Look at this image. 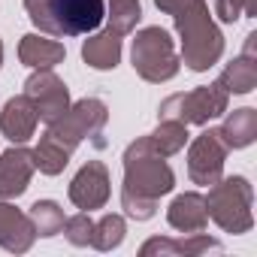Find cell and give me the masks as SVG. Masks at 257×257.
I'll use <instances>...</instances> for the list:
<instances>
[{
    "instance_id": "obj_1",
    "label": "cell",
    "mask_w": 257,
    "mask_h": 257,
    "mask_svg": "<svg viewBox=\"0 0 257 257\" xmlns=\"http://www.w3.org/2000/svg\"><path fill=\"white\" fill-rule=\"evenodd\" d=\"M155 7L173 16L182 37V64L194 73H206L224 55V37L212 22L206 0H155Z\"/></svg>"
},
{
    "instance_id": "obj_2",
    "label": "cell",
    "mask_w": 257,
    "mask_h": 257,
    "mask_svg": "<svg viewBox=\"0 0 257 257\" xmlns=\"http://www.w3.org/2000/svg\"><path fill=\"white\" fill-rule=\"evenodd\" d=\"M176 185V176L170 170V164L152 149L149 137H140L137 143L127 146L124 152V185L121 191H131L149 200H161L164 194H170Z\"/></svg>"
},
{
    "instance_id": "obj_3",
    "label": "cell",
    "mask_w": 257,
    "mask_h": 257,
    "mask_svg": "<svg viewBox=\"0 0 257 257\" xmlns=\"http://www.w3.org/2000/svg\"><path fill=\"white\" fill-rule=\"evenodd\" d=\"M106 121H109L106 103L97 100V97H85V100H79V103H70V109H67L61 118H55V121L49 124L46 137H49L52 143H58V146H61L64 152H70V155H73L85 140H94V146L103 149L106 143L100 140V134H103Z\"/></svg>"
},
{
    "instance_id": "obj_4",
    "label": "cell",
    "mask_w": 257,
    "mask_h": 257,
    "mask_svg": "<svg viewBox=\"0 0 257 257\" xmlns=\"http://www.w3.org/2000/svg\"><path fill=\"white\" fill-rule=\"evenodd\" d=\"M251 203H254V191H251V185H248L245 176L218 179V182L209 188V197H206L209 218H212L224 233H233V236L251 230V224H254Z\"/></svg>"
},
{
    "instance_id": "obj_5",
    "label": "cell",
    "mask_w": 257,
    "mask_h": 257,
    "mask_svg": "<svg viewBox=\"0 0 257 257\" xmlns=\"http://www.w3.org/2000/svg\"><path fill=\"white\" fill-rule=\"evenodd\" d=\"M131 61H134V70L146 82H155V85L170 82L182 67L176 55V43L164 28H143L134 40Z\"/></svg>"
},
{
    "instance_id": "obj_6",
    "label": "cell",
    "mask_w": 257,
    "mask_h": 257,
    "mask_svg": "<svg viewBox=\"0 0 257 257\" xmlns=\"http://www.w3.org/2000/svg\"><path fill=\"white\" fill-rule=\"evenodd\" d=\"M230 103V94L212 82V85H200L188 94H173L161 103L158 118H170V121H182V124H209L212 118L224 115Z\"/></svg>"
},
{
    "instance_id": "obj_7",
    "label": "cell",
    "mask_w": 257,
    "mask_h": 257,
    "mask_svg": "<svg viewBox=\"0 0 257 257\" xmlns=\"http://www.w3.org/2000/svg\"><path fill=\"white\" fill-rule=\"evenodd\" d=\"M224 161H227V146L221 140L218 131H203L188 152V176L194 185L212 188L221 173H224Z\"/></svg>"
},
{
    "instance_id": "obj_8",
    "label": "cell",
    "mask_w": 257,
    "mask_h": 257,
    "mask_svg": "<svg viewBox=\"0 0 257 257\" xmlns=\"http://www.w3.org/2000/svg\"><path fill=\"white\" fill-rule=\"evenodd\" d=\"M25 97L34 103L40 121L52 124L70 109V91L52 70H34L25 82Z\"/></svg>"
},
{
    "instance_id": "obj_9",
    "label": "cell",
    "mask_w": 257,
    "mask_h": 257,
    "mask_svg": "<svg viewBox=\"0 0 257 257\" xmlns=\"http://www.w3.org/2000/svg\"><path fill=\"white\" fill-rule=\"evenodd\" d=\"M55 22L61 37H82L103 25L106 4L103 0H52Z\"/></svg>"
},
{
    "instance_id": "obj_10",
    "label": "cell",
    "mask_w": 257,
    "mask_h": 257,
    "mask_svg": "<svg viewBox=\"0 0 257 257\" xmlns=\"http://www.w3.org/2000/svg\"><path fill=\"white\" fill-rule=\"evenodd\" d=\"M70 200L82 212L103 209L109 200V170L100 161H88L70 182Z\"/></svg>"
},
{
    "instance_id": "obj_11",
    "label": "cell",
    "mask_w": 257,
    "mask_h": 257,
    "mask_svg": "<svg viewBox=\"0 0 257 257\" xmlns=\"http://www.w3.org/2000/svg\"><path fill=\"white\" fill-rule=\"evenodd\" d=\"M34 152L25 146H13L0 155V200H16L28 191L34 176Z\"/></svg>"
},
{
    "instance_id": "obj_12",
    "label": "cell",
    "mask_w": 257,
    "mask_h": 257,
    "mask_svg": "<svg viewBox=\"0 0 257 257\" xmlns=\"http://www.w3.org/2000/svg\"><path fill=\"white\" fill-rule=\"evenodd\" d=\"M37 121H40V115H37L34 103L25 94L13 97V100H7L4 112H0V134H4L13 146H25L37 134Z\"/></svg>"
},
{
    "instance_id": "obj_13",
    "label": "cell",
    "mask_w": 257,
    "mask_h": 257,
    "mask_svg": "<svg viewBox=\"0 0 257 257\" xmlns=\"http://www.w3.org/2000/svg\"><path fill=\"white\" fill-rule=\"evenodd\" d=\"M37 233L34 224L25 212H19L10 200H0V248H7L10 254H25L31 251Z\"/></svg>"
},
{
    "instance_id": "obj_14",
    "label": "cell",
    "mask_w": 257,
    "mask_h": 257,
    "mask_svg": "<svg viewBox=\"0 0 257 257\" xmlns=\"http://www.w3.org/2000/svg\"><path fill=\"white\" fill-rule=\"evenodd\" d=\"M221 242L212 239V236H203V233H188V239H149L143 242L140 248V257H197V254H206V251H218Z\"/></svg>"
},
{
    "instance_id": "obj_15",
    "label": "cell",
    "mask_w": 257,
    "mask_h": 257,
    "mask_svg": "<svg viewBox=\"0 0 257 257\" xmlns=\"http://www.w3.org/2000/svg\"><path fill=\"white\" fill-rule=\"evenodd\" d=\"M167 221L173 230L179 233H203L206 224H209V209H206V197L197 194V191H188V194H179L170 209H167Z\"/></svg>"
},
{
    "instance_id": "obj_16",
    "label": "cell",
    "mask_w": 257,
    "mask_h": 257,
    "mask_svg": "<svg viewBox=\"0 0 257 257\" xmlns=\"http://www.w3.org/2000/svg\"><path fill=\"white\" fill-rule=\"evenodd\" d=\"M67 58V49L64 43L58 40H49V37H40V34H28L22 37L19 43V61L31 70H52L58 67L61 61Z\"/></svg>"
},
{
    "instance_id": "obj_17",
    "label": "cell",
    "mask_w": 257,
    "mask_h": 257,
    "mask_svg": "<svg viewBox=\"0 0 257 257\" xmlns=\"http://www.w3.org/2000/svg\"><path fill=\"white\" fill-rule=\"evenodd\" d=\"M218 134H221L227 152L251 146V143L257 140V109H251V106L233 109V112L224 118V124L218 127Z\"/></svg>"
},
{
    "instance_id": "obj_18",
    "label": "cell",
    "mask_w": 257,
    "mask_h": 257,
    "mask_svg": "<svg viewBox=\"0 0 257 257\" xmlns=\"http://www.w3.org/2000/svg\"><path fill=\"white\" fill-rule=\"evenodd\" d=\"M82 58L94 70H115L118 61H121V37L112 34V31L88 37L85 46H82Z\"/></svg>"
},
{
    "instance_id": "obj_19",
    "label": "cell",
    "mask_w": 257,
    "mask_h": 257,
    "mask_svg": "<svg viewBox=\"0 0 257 257\" xmlns=\"http://www.w3.org/2000/svg\"><path fill=\"white\" fill-rule=\"evenodd\" d=\"M218 85L227 94H248L257 88V58L251 55H239L236 61H230L218 79Z\"/></svg>"
},
{
    "instance_id": "obj_20",
    "label": "cell",
    "mask_w": 257,
    "mask_h": 257,
    "mask_svg": "<svg viewBox=\"0 0 257 257\" xmlns=\"http://www.w3.org/2000/svg\"><path fill=\"white\" fill-rule=\"evenodd\" d=\"M149 143H152V149H155L161 158H173V155H179V152L185 149V143H188V124L164 118V121L158 124V131L149 134Z\"/></svg>"
},
{
    "instance_id": "obj_21",
    "label": "cell",
    "mask_w": 257,
    "mask_h": 257,
    "mask_svg": "<svg viewBox=\"0 0 257 257\" xmlns=\"http://www.w3.org/2000/svg\"><path fill=\"white\" fill-rule=\"evenodd\" d=\"M31 224H34V233L37 236H58L64 230V209L55 203V200H37L28 212Z\"/></svg>"
},
{
    "instance_id": "obj_22",
    "label": "cell",
    "mask_w": 257,
    "mask_h": 257,
    "mask_svg": "<svg viewBox=\"0 0 257 257\" xmlns=\"http://www.w3.org/2000/svg\"><path fill=\"white\" fill-rule=\"evenodd\" d=\"M109 31L118 34V37H127V34H134L140 19H143V7H140V0H109Z\"/></svg>"
},
{
    "instance_id": "obj_23",
    "label": "cell",
    "mask_w": 257,
    "mask_h": 257,
    "mask_svg": "<svg viewBox=\"0 0 257 257\" xmlns=\"http://www.w3.org/2000/svg\"><path fill=\"white\" fill-rule=\"evenodd\" d=\"M70 152H64L58 143H52L46 134H43V140H40V146L34 149V167L43 173V176H58V173H64V167L70 164Z\"/></svg>"
},
{
    "instance_id": "obj_24",
    "label": "cell",
    "mask_w": 257,
    "mask_h": 257,
    "mask_svg": "<svg viewBox=\"0 0 257 257\" xmlns=\"http://www.w3.org/2000/svg\"><path fill=\"white\" fill-rule=\"evenodd\" d=\"M124 218L121 215H103L97 224H94V233H91V248L97 251H112L124 242Z\"/></svg>"
},
{
    "instance_id": "obj_25",
    "label": "cell",
    "mask_w": 257,
    "mask_h": 257,
    "mask_svg": "<svg viewBox=\"0 0 257 257\" xmlns=\"http://www.w3.org/2000/svg\"><path fill=\"white\" fill-rule=\"evenodd\" d=\"M25 10H28L31 22H34L43 34H49V37H61L58 22H55V10H52V0H25Z\"/></svg>"
},
{
    "instance_id": "obj_26",
    "label": "cell",
    "mask_w": 257,
    "mask_h": 257,
    "mask_svg": "<svg viewBox=\"0 0 257 257\" xmlns=\"http://www.w3.org/2000/svg\"><path fill=\"white\" fill-rule=\"evenodd\" d=\"M67 239H70V245H79V248H85V245H91V233H94V221H91V215L88 212H79V215H70L67 221H64V230H61Z\"/></svg>"
},
{
    "instance_id": "obj_27",
    "label": "cell",
    "mask_w": 257,
    "mask_h": 257,
    "mask_svg": "<svg viewBox=\"0 0 257 257\" xmlns=\"http://www.w3.org/2000/svg\"><path fill=\"white\" fill-rule=\"evenodd\" d=\"M215 16L233 25L242 16H257V0H215Z\"/></svg>"
},
{
    "instance_id": "obj_28",
    "label": "cell",
    "mask_w": 257,
    "mask_h": 257,
    "mask_svg": "<svg viewBox=\"0 0 257 257\" xmlns=\"http://www.w3.org/2000/svg\"><path fill=\"white\" fill-rule=\"evenodd\" d=\"M121 209L131 215L134 221H149L158 209V200H149V197H140V194H131V191H121Z\"/></svg>"
},
{
    "instance_id": "obj_29",
    "label": "cell",
    "mask_w": 257,
    "mask_h": 257,
    "mask_svg": "<svg viewBox=\"0 0 257 257\" xmlns=\"http://www.w3.org/2000/svg\"><path fill=\"white\" fill-rule=\"evenodd\" d=\"M0 64H4V43H0Z\"/></svg>"
}]
</instances>
